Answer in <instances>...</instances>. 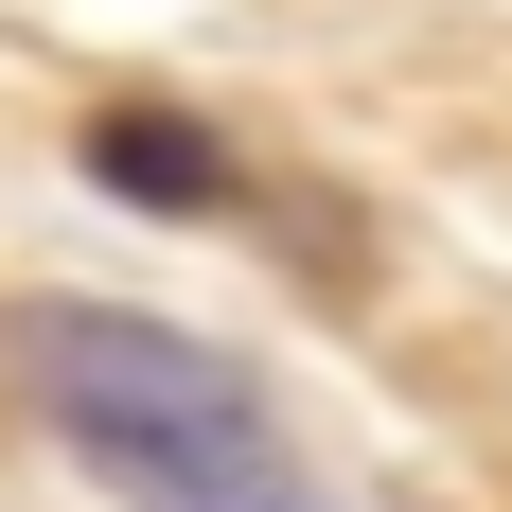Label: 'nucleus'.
I'll list each match as a JSON object with an SVG mask.
<instances>
[{"instance_id":"f257e3e1","label":"nucleus","mask_w":512,"mask_h":512,"mask_svg":"<svg viewBox=\"0 0 512 512\" xmlns=\"http://www.w3.org/2000/svg\"><path fill=\"white\" fill-rule=\"evenodd\" d=\"M18 389H36L53 442L89 424H248L265 371L195 318H124V301H18Z\"/></svg>"},{"instance_id":"f03ea898","label":"nucleus","mask_w":512,"mask_h":512,"mask_svg":"<svg viewBox=\"0 0 512 512\" xmlns=\"http://www.w3.org/2000/svg\"><path fill=\"white\" fill-rule=\"evenodd\" d=\"M71 460L124 512H354L301 442H283V407H248V424H89Z\"/></svg>"},{"instance_id":"7ed1b4c3","label":"nucleus","mask_w":512,"mask_h":512,"mask_svg":"<svg viewBox=\"0 0 512 512\" xmlns=\"http://www.w3.org/2000/svg\"><path fill=\"white\" fill-rule=\"evenodd\" d=\"M89 177L124 212H195V230L248 212V177H230V142H212L195 106H89Z\"/></svg>"}]
</instances>
